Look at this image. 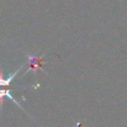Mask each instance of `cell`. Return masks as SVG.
Instances as JSON below:
<instances>
[{
	"label": "cell",
	"instance_id": "obj_2",
	"mask_svg": "<svg viewBox=\"0 0 127 127\" xmlns=\"http://www.w3.org/2000/svg\"><path fill=\"white\" fill-rule=\"evenodd\" d=\"M24 67V64H22L17 70H15L12 74H10L7 78H4L3 77V69H2V67H0V86H9L10 85V83L13 81V79L15 78V76L19 73V71L22 69Z\"/></svg>",
	"mask_w": 127,
	"mask_h": 127
},
{
	"label": "cell",
	"instance_id": "obj_3",
	"mask_svg": "<svg viewBox=\"0 0 127 127\" xmlns=\"http://www.w3.org/2000/svg\"><path fill=\"white\" fill-rule=\"evenodd\" d=\"M4 97H8V98H9V99H11L15 104H17L20 108H22V107H21V105L18 103V101H17V100H16V99L11 95V93H10V90H9V89H4V90H3V89H1V90H0V102H1L2 104H3V98H4Z\"/></svg>",
	"mask_w": 127,
	"mask_h": 127
},
{
	"label": "cell",
	"instance_id": "obj_1",
	"mask_svg": "<svg viewBox=\"0 0 127 127\" xmlns=\"http://www.w3.org/2000/svg\"><path fill=\"white\" fill-rule=\"evenodd\" d=\"M25 54H26V53H25ZM26 56L28 57V60H29V65H30L29 68H28V70L26 71V73L29 72L31 69H33V71H34L35 74H36L37 69H40L41 71H44L45 73H47V72L42 68V64H43L42 59L44 58V54H43L41 57H34V56L29 55V54H26Z\"/></svg>",
	"mask_w": 127,
	"mask_h": 127
}]
</instances>
